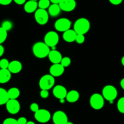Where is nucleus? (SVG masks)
<instances>
[{"label": "nucleus", "instance_id": "21", "mask_svg": "<svg viewBox=\"0 0 124 124\" xmlns=\"http://www.w3.org/2000/svg\"><path fill=\"white\" fill-rule=\"evenodd\" d=\"M61 9L59 5L57 4H52L48 8V14L52 16H57L59 15Z\"/></svg>", "mask_w": 124, "mask_h": 124}, {"label": "nucleus", "instance_id": "41", "mask_svg": "<svg viewBox=\"0 0 124 124\" xmlns=\"http://www.w3.org/2000/svg\"><path fill=\"white\" fill-rule=\"evenodd\" d=\"M121 63H122V65L124 66V56L122 57V59H121Z\"/></svg>", "mask_w": 124, "mask_h": 124}, {"label": "nucleus", "instance_id": "3", "mask_svg": "<svg viewBox=\"0 0 124 124\" xmlns=\"http://www.w3.org/2000/svg\"><path fill=\"white\" fill-rule=\"evenodd\" d=\"M102 96L105 99L113 102L117 96V91L114 86L107 85L102 89Z\"/></svg>", "mask_w": 124, "mask_h": 124}, {"label": "nucleus", "instance_id": "44", "mask_svg": "<svg viewBox=\"0 0 124 124\" xmlns=\"http://www.w3.org/2000/svg\"><path fill=\"white\" fill-rule=\"evenodd\" d=\"M29 1H37V0H29Z\"/></svg>", "mask_w": 124, "mask_h": 124}, {"label": "nucleus", "instance_id": "2", "mask_svg": "<svg viewBox=\"0 0 124 124\" xmlns=\"http://www.w3.org/2000/svg\"><path fill=\"white\" fill-rule=\"evenodd\" d=\"M90 29V23L89 20L85 18H80L77 20L74 24V30L77 34L85 35Z\"/></svg>", "mask_w": 124, "mask_h": 124}, {"label": "nucleus", "instance_id": "31", "mask_svg": "<svg viewBox=\"0 0 124 124\" xmlns=\"http://www.w3.org/2000/svg\"><path fill=\"white\" fill-rule=\"evenodd\" d=\"M85 39V36L83 34H77L76 39V41L78 44H82L84 43Z\"/></svg>", "mask_w": 124, "mask_h": 124}, {"label": "nucleus", "instance_id": "5", "mask_svg": "<svg viewBox=\"0 0 124 124\" xmlns=\"http://www.w3.org/2000/svg\"><path fill=\"white\" fill-rule=\"evenodd\" d=\"M90 105L93 109H101L104 106V98L100 94L96 93L92 95L89 99Z\"/></svg>", "mask_w": 124, "mask_h": 124}, {"label": "nucleus", "instance_id": "34", "mask_svg": "<svg viewBox=\"0 0 124 124\" xmlns=\"http://www.w3.org/2000/svg\"><path fill=\"white\" fill-rule=\"evenodd\" d=\"M17 122L18 124H26L27 122V120L24 117H21L18 119Z\"/></svg>", "mask_w": 124, "mask_h": 124}, {"label": "nucleus", "instance_id": "26", "mask_svg": "<svg viewBox=\"0 0 124 124\" xmlns=\"http://www.w3.org/2000/svg\"><path fill=\"white\" fill-rule=\"evenodd\" d=\"M117 107L120 113L124 114V97L119 99L117 103Z\"/></svg>", "mask_w": 124, "mask_h": 124}, {"label": "nucleus", "instance_id": "42", "mask_svg": "<svg viewBox=\"0 0 124 124\" xmlns=\"http://www.w3.org/2000/svg\"><path fill=\"white\" fill-rule=\"evenodd\" d=\"M26 124H35L32 121H28Z\"/></svg>", "mask_w": 124, "mask_h": 124}, {"label": "nucleus", "instance_id": "1", "mask_svg": "<svg viewBox=\"0 0 124 124\" xmlns=\"http://www.w3.org/2000/svg\"><path fill=\"white\" fill-rule=\"evenodd\" d=\"M32 51L35 57L39 58H43L48 56L50 49L45 43L37 42L33 46Z\"/></svg>", "mask_w": 124, "mask_h": 124}, {"label": "nucleus", "instance_id": "33", "mask_svg": "<svg viewBox=\"0 0 124 124\" xmlns=\"http://www.w3.org/2000/svg\"><path fill=\"white\" fill-rule=\"evenodd\" d=\"M30 108H31V110L32 111L35 113V112H37L39 109V106L37 103H33L31 105Z\"/></svg>", "mask_w": 124, "mask_h": 124}, {"label": "nucleus", "instance_id": "40", "mask_svg": "<svg viewBox=\"0 0 124 124\" xmlns=\"http://www.w3.org/2000/svg\"><path fill=\"white\" fill-rule=\"evenodd\" d=\"M120 84V86H121L122 88L124 90V78L121 80Z\"/></svg>", "mask_w": 124, "mask_h": 124}, {"label": "nucleus", "instance_id": "7", "mask_svg": "<svg viewBox=\"0 0 124 124\" xmlns=\"http://www.w3.org/2000/svg\"><path fill=\"white\" fill-rule=\"evenodd\" d=\"M71 22L69 19L66 18H62L57 20L55 23V28L59 32H65L70 29Z\"/></svg>", "mask_w": 124, "mask_h": 124}, {"label": "nucleus", "instance_id": "32", "mask_svg": "<svg viewBox=\"0 0 124 124\" xmlns=\"http://www.w3.org/2000/svg\"><path fill=\"white\" fill-rule=\"evenodd\" d=\"M40 96L43 99H46L49 96V91L48 90H45V89H41L40 92Z\"/></svg>", "mask_w": 124, "mask_h": 124}, {"label": "nucleus", "instance_id": "38", "mask_svg": "<svg viewBox=\"0 0 124 124\" xmlns=\"http://www.w3.org/2000/svg\"><path fill=\"white\" fill-rule=\"evenodd\" d=\"M4 52V48L1 45H0V57H1Z\"/></svg>", "mask_w": 124, "mask_h": 124}, {"label": "nucleus", "instance_id": "13", "mask_svg": "<svg viewBox=\"0 0 124 124\" xmlns=\"http://www.w3.org/2000/svg\"><path fill=\"white\" fill-rule=\"evenodd\" d=\"M67 90L62 85H57L53 89V94L58 99H65L67 95Z\"/></svg>", "mask_w": 124, "mask_h": 124}, {"label": "nucleus", "instance_id": "20", "mask_svg": "<svg viewBox=\"0 0 124 124\" xmlns=\"http://www.w3.org/2000/svg\"><path fill=\"white\" fill-rule=\"evenodd\" d=\"M80 97L79 93L76 90H71L67 93L66 99L70 103H74L77 102Z\"/></svg>", "mask_w": 124, "mask_h": 124}, {"label": "nucleus", "instance_id": "6", "mask_svg": "<svg viewBox=\"0 0 124 124\" xmlns=\"http://www.w3.org/2000/svg\"><path fill=\"white\" fill-rule=\"evenodd\" d=\"M45 43L49 47H53L55 49V47L58 44L59 41V36L58 34L54 31H49L45 35L44 39Z\"/></svg>", "mask_w": 124, "mask_h": 124}, {"label": "nucleus", "instance_id": "14", "mask_svg": "<svg viewBox=\"0 0 124 124\" xmlns=\"http://www.w3.org/2000/svg\"><path fill=\"white\" fill-rule=\"evenodd\" d=\"M65 71V67L60 63L53 64L49 69L50 74L53 77H59L63 74Z\"/></svg>", "mask_w": 124, "mask_h": 124}, {"label": "nucleus", "instance_id": "23", "mask_svg": "<svg viewBox=\"0 0 124 124\" xmlns=\"http://www.w3.org/2000/svg\"><path fill=\"white\" fill-rule=\"evenodd\" d=\"M9 100L8 94V91L5 89L0 88V105L6 104Z\"/></svg>", "mask_w": 124, "mask_h": 124}, {"label": "nucleus", "instance_id": "19", "mask_svg": "<svg viewBox=\"0 0 124 124\" xmlns=\"http://www.w3.org/2000/svg\"><path fill=\"white\" fill-rule=\"evenodd\" d=\"M11 72L8 69L0 70V83H6L11 78Z\"/></svg>", "mask_w": 124, "mask_h": 124}, {"label": "nucleus", "instance_id": "9", "mask_svg": "<svg viewBox=\"0 0 124 124\" xmlns=\"http://www.w3.org/2000/svg\"><path fill=\"white\" fill-rule=\"evenodd\" d=\"M35 119L40 123H46L49 121L51 115L48 110L45 109H39L35 113Z\"/></svg>", "mask_w": 124, "mask_h": 124}, {"label": "nucleus", "instance_id": "4", "mask_svg": "<svg viewBox=\"0 0 124 124\" xmlns=\"http://www.w3.org/2000/svg\"><path fill=\"white\" fill-rule=\"evenodd\" d=\"M54 77L51 74H46L42 76L39 81V86L41 89L49 90L54 86Z\"/></svg>", "mask_w": 124, "mask_h": 124}, {"label": "nucleus", "instance_id": "8", "mask_svg": "<svg viewBox=\"0 0 124 124\" xmlns=\"http://www.w3.org/2000/svg\"><path fill=\"white\" fill-rule=\"evenodd\" d=\"M35 19L38 24L45 25L49 20V14L46 9H38L35 12Z\"/></svg>", "mask_w": 124, "mask_h": 124}, {"label": "nucleus", "instance_id": "36", "mask_svg": "<svg viewBox=\"0 0 124 124\" xmlns=\"http://www.w3.org/2000/svg\"><path fill=\"white\" fill-rule=\"evenodd\" d=\"M109 1L113 5H119L121 4L123 0H109Z\"/></svg>", "mask_w": 124, "mask_h": 124}, {"label": "nucleus", "instance_id": "16", "mask_svg": "<svg viewBox=\"0 0 124 124\" xmlns=\"http://www.w3.org/2000/svg\"><path fill=\"white\" fill-rule=\"evenodd\" d=\"M8 70L11 73L17 74L19 73L22 70V64L21 62L17 60L12 61L9 63Z\"/></svg>", "mask_w": 124, "mask_h": 124}, {"label": "nucleus", "instance_id": "25", "mask_svg": "<svg viewBox=\"0 0 124 124\" xmlns=\"http://www.w3.org/2000/svg\"><path fill=\"white\" fill-rule=\"evenodd\" d=\"M8 37V31L2 27H0V45H1L3 43L6 41Z\"/></svg>", "mask_w": 124, "mask_h": 124}, {"label": "nucleus", "instance_id": "12", "mask_svg": "<svg viewBox=\"0 0 124 124\" xmlns=\"http://www.w3.org/2000/svg\"><path fill=\"white\" fill-rule=\"evenodd\" d=\"M61 10L65 12H71L76 7V2L75 0H61L58 4Z\"/></svg>", "mask_w": 124, "mask_h": 124}, {"label": "nucleus", "instance_id": "22", "mask_svg": "<svg viewBox=\"0 0 124 124\" xmlns=\"http://www.w3.org/2000/svg\"><path fill=\"white\" fill-rule=\"evenodd\" d=\"M8 94L9 99H16L20 96V91L18 88L14 87L8 91Z\"/></svg>", "mask_w": 124, "mask_h": 124}, {"label": "nucleus", "instance_id": "35", "mask_svg": "<svg viewBox=\"0 0 124 124\" xmlns=\"http://www.w3.org/2000/svg\"><path fill=\"white\" fill-rule=\"evenodd\" d=\"M13 0H0V4L3 6H7L10 4Z\"/></svg>", "mask_w": 124, "mask_h": 124}, {"label": "nucleus", "instance_id": "15", "mask_svg": "<svg viewBox=\"0 0 124 124\" xmlns=\"http://www.w3.org/2000/svg\"><path fill=\"white\" fill-rule=\"evenodd\" d=\"M48 57L51 63L53 64L60 63L61 60L62 59V55L60 52L55 49H52V51H50Z\"/></svg>", "mask_w": 124, "mask_h": 124}, {"label": "nucleus", "instance_id": "10", "mask_svg": "<svg viewBox=\"0 0 124 124\" xmlns=\"http://www.w3.org/2000/svg\"><path fill=\"white\" fill-rule=\"evenodd\" d=\"M52 120L54 124H66L68 119L66 113L62 111H57L53 114Z\"/></svg>", "mask_w": 124, "mask_h": 124}, {"label": "nucleus", "instance_id": "27", "mask_svg": "<svg viewBox=\"0 0 124 124\" xmlns=\"http://www.w3.org/2000/svg\"><path fill=\"white\" fill-rule=\"evenodd\" d=\"M71 63V60L70 59V58L68 57H63L61 60L60 64L62 65V66H63V67H68L70 65Z\"/></svg>", "mask_w": 124, "mask_h": 124}, {"label": "nucleus", "instance_id": "30", "mask_svg": "<svg viewBox=\"0 0 124 124\" xmlns=\"http://www.w3.org/2000/svg\"><path fill=\"white\" fill-rule=\"evenodd\" d=\"M3 124H18L17 120L14 118H7L3 122Z\"/></svg>", "mask_w": 124, "mask_h": 124}, {"label": "nucleus", "instance_id": "11", "mask_svg": "<svg viewBox=\"0 0 124 124\" xmlns=\"http://www.w3.org/2000/svg\"><path fill=\"white\" fill-rule=\"evenodd\" d=\"M6 105L7 110L10 114H17L20 111V104L16 99H9Z\"/></svg>", "mask_w": 124, "mask_h": 124}, {"label": "nucleus", "instance_id": "37", "mask_svg": "<svg viewBox=\"0 0 124 124\" xmlns=\"http://www.w3.org/2000/svg\"><path fill=\"white\" fill-rule=\"evenodd\" d=\"M14 1L18 5H22L26 3V0H14Z\"/></svg>", "mask_w": 124, "mask_h": 124}, {"label": "nucleus", "instance_id": "24", "mask_svg": "<svg viewBox=\"0 0 124 124\" xmlns=\"http://www.w3.org/2000/svg\"><path fill=\"white\" fill-rule=\"evenodd\" d=\"M50 0H40L38 3V7L39 9H46L50 6Z\"/></svg>", "mask_w": 124, "mask_h": 124}, {"label": "nucleus", "instance_id": "39", "mask_svg": "<svg viewBox=\"0 0 124 124\" xmlns=\"http://www.w3.org/2000/svg\"><path fill=\"white\" fill-rule=\"evenodd\" d=\"M50 1H51L52 4H58L60 3V2L61 1V0H50Z\"/></svg>", "mask_w": 124, "mask_h": 124}, {"label": "nucleus", "instance_id": "43", "mask_svg": "<svg viewBox=\"0 0 124 124\" xmlns=\"http://www.w3.org/2000/svg\"><path fill=\"white\" fill-rule=\"evenodd\" d=\"M66 124H74L72 122H68Z\"/></svg>", "mask_w": 124, "mask_h": 124}, {"label": "nucleus", "instance_id": "29", "mask_svg": "<svg viewBox=\"0 0 124 124\" xmlns=\"http://www.w3.org/2000/svg\"><path fill=\"white\" fill-rule=\"evenodd\" d=\"M1 27L4 29H5L6 31H10L12 29V23L10 21H4L2 23Z\"/></svg>", "mask_w": 124, "mask_h": 124}, {"label": "nucleus", "instance_id": "28", "mask_svg": "<svg viewBox=\"0 0 124 124\" xmlns=\"http://www.w3.org/2000/svg\"><path fill=\"white\" fill-rule=\"evenodd\" d=\"M9 63L10 62L8 61V60L6 58H3L0 60V68L1 69H8L9 67Z\"/></svg>", "mask_w": 124, "mask_h": 124}, {"label": "nucleus", "instance_id": "18", "mask_svg": "<svg viewBox=\"0 0 124 124\" xmlns=\"http://www.w3.org/2000/svg\"><path fill=\"white\" fill-rule=\"evenodd\" d=\"M38 3L35 1H29L26 2L24 6V9L26 12L28 14H31L37 10Z\"/></svg>", "mask_w": 124, "mask_h": 124}, {"label": "nucleus", "instance_id": "17", "mask_svg": "<svg viewBox=\"0 0 124 124\" xmlns=\"http://www.w3.org/2000/svg\"><path fill=\"white\" fill-rule=\"evenodd\" d=\"M77 33L74 31V30L69 29L68 31L64 32L63 34V38L65 41L68 43H72L76 41Z\"/></svg>", "mask_w": 124, "mask_h": 124}]
</instances>
